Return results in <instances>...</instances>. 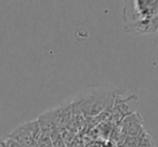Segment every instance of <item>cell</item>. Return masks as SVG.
<instances>
[{"instance_id": "1", "label": "cell", "mask_w": 158, "mask_h": 147, "mask_svg": "<svg viewBox=\"0 0 158 147\" xmlns=\"http://www.w3.org/2000/svg\"><path fill=\"white\" fill-rule=\"evenodd\" d=\"M123 92L125 90L113 87H95L85 90L73 101L80 107L86 118H90L113 109L116 95Z\"/></svg>"}, {"instance_id": "2", "label": "cell", "mask_w": 158, "mask_h": 147, "mask_svg": "<svg viewBox=\"0 0 158 147\" xmlns=\"http://www.w3.org/2000/svg\"><path fill=\"white\" fill-rule=\"evenodd\" d=\"M158 13V0H133L126 1L123 18L126 26L149 21Z\"/></svg>"}, {"instance_id": "3", "label": "cell", "mask_w": 158, "mask_h": 147, "mask_svg": "<svg viewBox=\"0 0 158 147\" xmlns=\"http://www.w3.org/2000/svg\"><path fill=\"white\" fill-rule=\"evenodd\" d=\"M40 135V125L38 119L26 121L14 128L8 138L15 141L23 147H38V138Z\"/></svg>"}, {"instance_id": "4", "label": "cell", "mask_w": 158, "mask_h": 147, "mask_svg": "<svg viewBox=\"0 0 158 147\" xmlns=\"http://www.w3.org/2000/svg\"><path fill=\"white\" fill-rule=\"evenodd\" d=\"M123 93L125 92L119 93V94L116 95L114 106H113V112L110 114V118L107 119L108 121H110L116 127L126 117L133 112L130 109V104L132 102H136L139 100L136 94H130L128 96H123Z\"/></svg>"}, {"instance_id": "5", "label": "cell", "mask_w": 158, "mask_h": 147, "mask_svg": "<svg viewBox=\"0 0 158 147\" xmlns=\"http://www.w3.org/2000/svg\"><path fill=\"white\" fill-rule=\"evenodd\" d=\"M120 130V135L123 136H143L146 131L144 129V121L140 112H133L131 115L127 116L118 125Z\"/></svg>"}, {"instance_id": "6", "label": "cell", "mask_w": 158, "mask_h": 147, "mask_svg": "<svg viewBox=\"0 0 158 147\" xmlns=\"http://www.w3.org/2000/svg\"><path fill=\"white\" fill-rule=\"evenodd\" d=\"M44 114L47 115V117L50 120H52V122L56 125L59 130L68 128L73 121L72 101L61 106H57V107L53 108L51 110H48Z\"/></svg>"}, {"instance_id": "7", "label": "cell", "mask_w": 158, "mask_h": 147, "mask_svg": "<svg viewBox=\"0 0 158 147\" xmlns=\"http://www.w3.org/2000/svg\"><path fill=\"white\" fill-rule=\"evenodd\" d=\"M143 136H136V137H133V136L120 135L119 140L117 141V145H118V147H139L141 144V141H142Z\"/></svg>"}, {"instance_id": "8", "label": "cell", "mask_w": 158, "mask_h": 147, "mask_svg": "<svg viewBox=\"0 0 158 147\" xmlns=\"http://www.w3.org/2000/svg\"><path fill=\"white\" fill-rule=\"evenodd\" d=\"M52 132L40 130V135L38 138V147H53Z\"/></svg>"}, {"instance_id": "9", "label": "cell", "mask_w": 158, "mask_h": 147, "mask_svg": "<svg viewBox=\"0 0 158 147\" xmlns=\"http://www.w3.org/2000/svg\"><path fill=\"white\" fill-rule=\"evenodd\" d=\"M139 147H156L155 141L152 137L151 134H148L147 132L145 133V135L143 136L142 141H141V144Z\"/></svg>"}, {"instance_id": "10", "label": "cell", "mask_w": 158, "mask_h": 147, "mask_svg": "<svg viewBox=\"0 0 158 147\" xmlns=\"http://www.w3.org/2000/svg\"><path fill=\"white\" fill-rule=\"evenodd\" d=\"M1 147H23L22 145H20L19 143H16L13 140H2L1 141Z\"/></svg>"}, {"instance_id": "11", "label": "cell", "mask_w": 158, "mask_h": 147, "mask_svg": "<svg viewBox=\"0 0 158 147\" xmlns=\"http://www.w3.org/2000/svg\"><path fill=\"white\" fill-rule=\"evenodd\" d=\"M102 147H118V145H117V143L114 142V141L108 140L103 143V146Z\"/></svg>"}]
</instances>
